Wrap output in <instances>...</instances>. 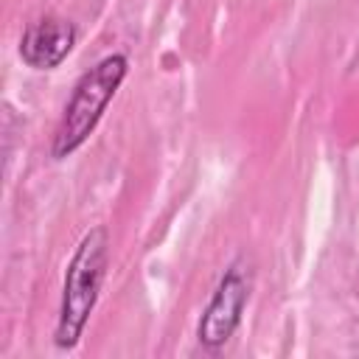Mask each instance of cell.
I'll list each match as a JSON object with an SVG mask.
<instances>
[{"label":"cell","mask_w":359,"mask_h":359,"mask_svg":"<svg viewBox=\"0 0 359 359\" xmlns=\"http://www.w3.org/2000/svg\"><path fill=\"white\" fill-rule=\"evenodd\" d=\"M250 289H252V269H250L247 258H236L224 269V275L196 325V339L202 348L219 351L236 334L241 314L247 309V300H250Z\"/></svg>","instance_id":"obj_3"},{"label":"cell","mask_w":359,"mask_h":359,"mask_svg":"<svg viewBox=\"0 0 359 359\" xmlns=\"http://www.w3.org/2000/svg\"><path fill=\"white\" fill-rule=\"evenodd\" d=\"M126 70H129V59L123 53H109L101 62H95L87 73H81L50 140L53 160H65L79 146H84V140L98 126L107 104L115 98L118 87L123 84Z\"/></svg>","instance_id":"obj_2"},{"label":"cell","mask_w":359,"mask_h":359,"mask_svg":"<svg viewBox=\"0 0 359 359\" xmlns=\"http://www.w3.org/2000/svg\"><path fill=\"white\" fill-rule=\"evenodd\" d=\"M76 36H79V31L70 20L42 17L25 28V34L20 39V56L34 70H53L70 56Z\"/></svg>","instance_id":"obj_4"},{"label":"cell","mask_w":359,"mask_h":359,"mask_svg":"<svg viewBox=\"0 0 359 359\" xmlns=\"http://www.w3.org/2000/svg\"><path fill=\"white\" fill-rule=\"evenodd\" d=\"M107 264H109V233L104 224H98L90 233H84V238L79 241V247L67 264L59 323H56V334H53L56 348L70 351L79 345L84 325L98 303Z\"/></svg>","instance_id":"obj_1"}]
</instances>
